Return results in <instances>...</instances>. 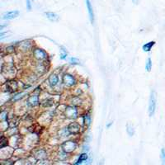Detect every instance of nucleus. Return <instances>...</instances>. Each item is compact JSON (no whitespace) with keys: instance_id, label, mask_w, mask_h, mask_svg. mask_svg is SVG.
Returning <instances> with one entry per match:
<instances>
[{"instance_id":"f257e3e1","label":"nucleus","mask_w":165,"mask_h":165,"mask_svg":"<svg viewBox=\"0 0 165 165\" xmlns=\"http://www.w3.org/2000/svg\"><path fill=\"white\" fill-rule=\"evenodd\" d=\"M63 115L65 118L71 121H75L79 117V107L68 104L65 106V108L63 109Z\"/></svg>"},{"instance_id":"f03ea898","label":"nucleus","mask_w":165,"mask_h":165,"mask_svg":"<svg viewBox=\"0 0 165 165\" xmlns=\"http://www.w3.org/2000/svg\"><path fill=\"white\" fill-rule=\"evenodd\" d=\"M31 56L33 57V59L36 61H40V62H46L49 59L48 53L42 48L37 46H35L31 50Z\"/></svg>"},{"instance_id":"7ed1b4c3","label":"nucleus","mask_w":165,"mask_h":165,"mask_svg":"<svg viewBox=\"0 0 165 165\" xmlns=\"http://www.w3.org/2000/svg\"><path fill=\"white\" fill-rule=\"evenodd\" d=\"M78 147H79V142L76 139H67L61 143L60 145V149L69 154L74 153L78 149Z\"/></svg>"},{"instance_id":"20e7f679","label":"nucleus","mask_w":165,"mask_h":165,"mask_svg":"<svg viewBox=\"0 0 165 165\" xmlns=\"http://www.w3.org/2000/svg\"><path fill=\"white\" fill-rule=\"evenodd\" d=\"M62 84L67 88H73L78 84L77 78L70 73H65L61 78Z\"/></svg>"},{"instance_id":"39448f33","label":"nucleus","mask_w":165,"mask_h":165,"mask_svg":"<svg viewBox=\"0 0 165 165\" xmlns=\"http://www.w3.org/2000/svg\"><path fill=\"white\" fill-rule=\"evenodd\" d=\"M67 129H68L69 135H74V136L79 135L82 131V127L81 124L79 122H78V121H72L71 122L67 125Z\"/></svg>"},{"instance_id":"423d86ee","label":"nucleus","mask_w":165,"mask_h":165,"mask_svg":"<svg viewBox=\"0 0 165 165\" xmlns=\"http://www.w3.org/2000/svg\"><path fill=\"white\" fill-rule=\"evenodd\" d=\"M31 156L33 157V159H34L36 161H37V162H42V161H44V160H46V159H47L48 153H47V151H46L45 149H36L32 151Z\"/></svg>"},{"instance_id":"0eeeda50","label":"nucleus","mask_w":165,"mask_h":165,"mask_svg":"<svg viewBox=\"0 0 165 165\" xmlns=\"http://www.w3.org/2000/svg\"><path fill=\"white\" fill-rule=\"evenodd\" d=\"M157 106V95L155 91L152 90L149 96V117H153L156 111Z\"/></svg>"},{"instance_id":"6e6552de","label":"nucleus","mask_w":165,"mask_h":165,"mask_svg":"<svg viewBox=\"0 0 165 165\" xmlns=\"http://www.w3.org/2000/svg\"><path fill=\"white\" fill-rule=\"evenodd\" d=\"M26 105L30 107H37L40 104V95L39 93H32L30 95L27 99H26Z\"/></svg>"},{"instance_id":"1a4fd4ad","label":"nucleus","mask_w":165,"mask_h":165,"mask_svg":"<svg viewBox=\"0 0 165 165\" xmlns=\"http://www.w3.org/2000/svg\"><path fill=\"white\" fill-rule=\"evenodd\" d=\"M4 86L6 87V92L14 93L15 92H17L19 88V84L16 79H8L4 83Z\"/></svg>"},{"instance_id":"9d476101","label":"nucleus","mask_w":165,"mask_h":165,"mask_svg":"<svg viewBox=\"0 0 165 165\" xmlns=\"http://www.w3.org/2000/svg\"><path fill=\"white\" fill-rule=\"evenodd\" d=\"M47 82L50 88H55L60 83V77L59 75L55 73H52L49 75L48 79H47Z\"/></svg>"},{"instance_id":"9b49d317","label":"nucleus","mask_w":165,"mask_h":165,"mask_svg":"<svg viewBox=\"0 0 165 165\" xmlns=\"http://www.w3.org/2000/svg\"><path fill=\"white\" fill-rule=\"evenodd\" d=\"M18 46H19V50H20V51L24 52V53H26V52H28L33 49V43L31 40H23L22 42H20L18 44Z\"/></svg>"},{"instance_id":"f8f14e48","label":"nucleus","mask_w":165,"mask_h":165,"mask_svg":"<svg viewBox=\"0 0 165 165\" xmlns=\"http://www.w3.org/2000/svg\"><path fill=\"white\" fill-rule=\"evenodd\" d=\"M20 15V12L18 10H12V11L5 12L2 15V19L3 20H12L17 18Z\"/></svg>"},{"instance_id":"ddd939ff","label":"nucleus","mask_w":165,"mask_h":165,"mask_svg":"<svg viewBox=\"0 0 165 165\" xmlns=\"http://www.w3.org/2000/svg\"><path fill=\"white\" fill-rule=\"evenodd\" d=\"M37 64L35 65V70L38 75H42L47 71V67H46V62H40L37 61Z\"/></svg>"},{"instance_id":"4468645a","label":"nucleus","mask_w":165,"mask_h":165,"mask_svg":"<svg viewBox=\"0 0 165 165\" xmlns=\"http://www.w3.org/2000/svg\"><path fill=\"white\" fill-rule=\"evenodd\" d=\"M26 96H28V93L26 92H18L17 93H15L12 98L10 99V103H15L19 102L22 99H23L24 97H26Z\"/></svg>"},{"instance_id":"2eb2a0df","label":"nucleus","mask_w":165,"mask_h":165,"mask_svg":"<svg viewBox=\"0 0 165 165\" xmlns=\"http://www.w3.org/2000/svg\"><path fill=\"white\" fill-rule=\"evenodd\" d=\"M69 104L76 106V107H81L83 104V100L80 97V95H74L70 97V99L68 100Z\"/></svg>"},{"instance_id":"dca6fc26","label":"nucleus","mask_w":165,"mask_h":165,"mask_svg":"<svg viewBox=\"0 0 165 165\" xmlns=\"http://www.w3.org/2000/svg\"><path fill=\"white\" fill-rule=\"evenodd\" d=\"M81 118H82V124H81V125H82V129H88L90 126L92 122L90 114H84L82 117H81Z\"/></svg>"},{"instance_id":"f3484780","label":"nucleus","mask_w":165,"mask_h":165,"mask_svg":"<svg viewBox=\"0 0 165 165\" xmlns=\"http://www.w3.org/2000/svg\"><path fill=\"white\" fill-rule=\"evenodd\" d=\"M86 7H87V9H88V16H89L90 22H91L92 24H93L94 21H95V17H94V12L93 9V5H92L90 0H86Z\"/></svg>"},{"instance_id":"a211bd4d","label":"nucleus","mask_w":165,"mask_h":165,"mask_svg":"<svg viewBox=\"0 0 165 165\" xmlns=\"http://www.w3.org/2000/svg\"><path fill=\"white\" fill-rule=\"evenodd\" d=\"M69 157V154L66 153L64 150H62L60 149V151H58V153L55 154V158H56L57 161H60V162H62V161H67Z\"/></svg>"},{"instance_id":"6ab92c4d","label":"nucleus","mask_w":165,"mask_h":165,"mask_svg":"<svg viewBox=\"0 0 165 165\" xmlns=\"http://www.w3.org/2000/svg\"><path fill=\"white\" fill-rule=\"evenodd\" d=\"M46 17H47V19L50 20L51 22H53V23H55V22H58L59 19H60V17L59 15L56 14L55 12H47L45 13Z\"/></svg>"},{"instance_id":"aec40b11","label":"nucleus","mask_w":165,"mask_h":165,"mask_svg":"<svg viewBox=\"0 0 165 165\" xmlns=\"http://www.w3.org/2000/svg\"><path fill=\"white\" fill-rule=\"evenodd\" d=\"M88 160V155L86 152H82V154H79V156L78 158V160L74 162V164L75 165H79V164H82V163L86 162L87 160Z\"/></svg>"},{"instance_id":"412c9836","label":"nucleus","mask_w":165,"mask_h":165,"mask_svg":"<svg viewBox=\"0 0 165 165\" xmlns=\"http://www.w3.org/2000/svg\"><path fill=\"white\" fill-rule=\"evenodd\" d=\"M54 101L53 98H46V100H44L43 102L40 103V106L44 107V108H48V107H51L52 106L54 105Z\"/></svg>"},{"instance_id":"4be33fe9","label":"nucleus","mask_w":165,"mask_h":165,"mask_svg":"<svg viewBox=\"0 0 165 165\" xmlns=\"http://www.w3.org/2000/svg\"><path fill=\"white\" fill-rule=\"evenodd\" d=\"M155 41L154 40H152V41H149V42L145 43V45H143L142 50L145 52H149L152 50V48L154 47V46L155 45Z\"/></svg>"},{"instance_id":"5701e85b","label":"nucleus","mask_w":165,"mask_h":165,"mask_svg":"<svg viewBox=\"0 0 165 165\" xmlns=\"http://www.w3.org/2000/svg\"><path fill=\"white\" fill-rule=\"evenodd\" d=\"M9 139L7 138V136L2 135V136L0 138V149H2L3 148H6L7 146H9Z\"/></svg>"},{"instance_id":"b1692460","label":"nucleus","mask_w":165,"mask_h":165,"mask_svg":"<svg viewBox=\"0 0 165 165\" xmlns=\"http://www.w3.org/2000/svg\"><path fill=\"white\" fill-rule=\"evenodd\" d=\"M126 132H127V134L130 135V136H133L135 135V129L134 126L128 123L127 125H126Z\"/></svg>"},{"instance_id":"393cba45","label":"nucleus","mask_w":165,"mask_h":165,"mask_svg":"<svg viewBox=\"0 0 165 165\" xmlns=\"http://www.w3.org/2000/svg\"><path fill=\"white\" fill-rule=\"evenodd\" d=\"M68 57V52L66 51L64 47H61V50H60V60H65L66 58Z\"/></svg>"},{"instance_id":"a878e982","label":"nucleus","mask_w":165,"mask_h":165,"mask_svg":"<svg viewBox=\"0 0 165 165\" xmlns=\"http://www.w3.org/2000/svg\"><path fill=\"white\" fill-rule=\"evenodd\" d=\"M69 63L71 65H82L81 61L79 59H77V58H75V57H71L69 59Z\"/></svg>"},{"instance_id":"bb28decb","label":"nucleus","mask_w":165,"mask_h":165,"mask_svg":"<svg viewBox=\"0 0 165 165\" xmlns=\"http://www.w3.org/2000/svg\"><path fill=\"white\" fill-rule=\"evenodd\" d=\"M151 68H152V60L150 58H148L145 63V69L147 72H150Z\"/></svg>"},{"instance_id":"cd10ccee","label":"nucleus","mask_w":165,"mask_h":165,"mask_svg":"<svg viewBox=\"0 0 165 165\" xmlns=\"http://www.w3.org/2000/svg\"><path fill=\"white\" fill-rule=\"evenodd\" d=\"M5 51L7 54H13L16 51V46H9L8 47H6L5 49Z\"/></svg>"},{"instance_id":"c85d7f7f","label":"nucleus","mask_w":165,"mask_h":165,"mask_svg":"<svg viewBox=\"0 0 165 165\" xmlns=\"http://www.w3.org/2000/svg\"><path fill=\"white\" fill-rule=\"evenodd\" d=\"M1 120H2V121H8V111H2V112H1Z\"/></svg>"},{"instance_id":"c756f323","label":"nucleus","mask_w":165,"mask_h":165,"mask_svg":"<svg viewBox=\"0 0 165 165\" xmlns=\"http://www.w3.org/2000/svg\"><path fill=\"white\" fill-rule=\"evenodd\" d=\"M26 9H27L28 11H31V8H32L31 0H26Z\"/></svg>"},{"instance_id":"7c9ffc66","label":"nucleus","mask_w":165,"mask_h":165,"mask_svg":"<svg viewBox=\"0 0 165 165\" xmlns=\"http://www.w3.org/2000/svg\"><path fill=\"white\" fill-rule=\"evenodd\" d=\"M161 159H162L163 163H165V149H162V150H161Z\"/></svg>"},{"instance_id":"2f4dec72","label":"nucleus","mask_w":165,"mask_h":165,"mask_svg":"<svg viewBox=\"0 0 165 165\" xmlns=\"http://www.w3.org/2000/svg\"><path fill=\"white\" fill-rule=\"evenodd\" d=\"M88 151H89V146L87 144H84V145L82 146V152H86V153H88Z\"/></svg>"},{"instance_id":"473e14b6","label":"nucleus","mask_w":165,"mask_h":165,"mask_svg":"<svg viewBox=\"0 0 165 165\" xmlns=\"http://www.w3.org/2000/svg\"><path fill=\"white\" fill-rule=\"evenodd\" d=\"M132 3L136 5V4H138V3H139V0H132Z\"/></svg>"},{"instance_id":"72a5a7b5","label":"nucleus","mask_w":165,"mask_h":165,"mask_svg":"<svg viewBox=\"0 0 165 165\" xmlns=\"http://www.w3.org/2000/svg\"><path fill=\"white\" fill-rule=\"evenodd\" d=\"M111 125H112V122H110L109 124H107V128H110Z\"/></svg>"}]
</instances>
